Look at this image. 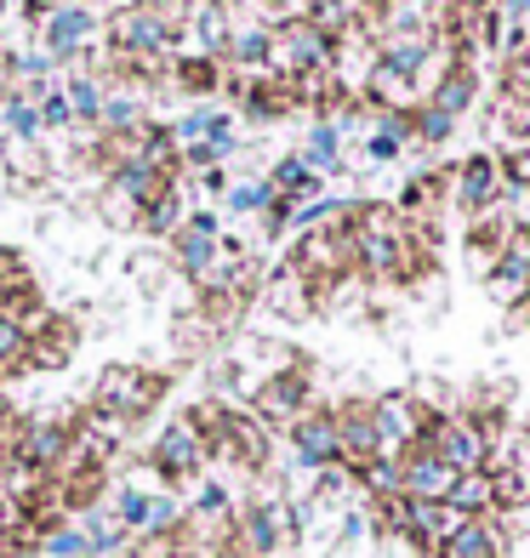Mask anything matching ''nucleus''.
<instances>
[{"mask_svg":"<svg viewBox=\"0 0 530 558\" xmlns=\"http://www.w3.org/2000/svg\"><path fill=\"white\" fill-rule=\"evenodd\" d=\"M302 542V513L286 496H257L234 513V553L240 558H291V547Z\"/></svg>","mask_w":530,"mask_h":558,"instance_id":"nucleus-1","label":"nucleus"},{"mask_svg":"<svg viewBox=\"0 0 530 558\" xmlns=\"http://www.w3.org/2000/svg\"><path fill=\"white\" fill-rule=\"evenodd\" d=\"M183 46V17L155 0H137V7H120L109 17V52L120 58H171Z\"/></svg>","mask_w":530,"mask_h":558,"instance_id":"nucleus-2","label":"nucleus"},{"mask_svg":"<svg viewBox=\"0 0 530 558\" xmlns=\"http://www.w3.org/2000/svg\"><path fill=\"white\" fill-rule=\"evenodd\" d=\"M166 399V376L143 365H109L92 388V411H109L120 422H143Z\"/></svg>","mask_w":530,"mask_h":558,"instance_id":"nucleus-3","label":"nucleus"},{"mask_svg":"<svg viewBox=\"0 0 530 558\" xmlns=\"http://www.w3.org/2000/svg\"><path fill=\"white\" fill-rule=\"evenodd\" d=\"M206 462H212V450H206V439H200V427L189 416L166 422L155 434V445H148V473H155L166 490H183L189 478L206 473Z\"/></svg>","mask_w":530,"mask_h":558,"instance_id":"nucleus-4","label":"nucleus"},{"mask_svg":"<svg viewBox=\"0 0 530 558\" xmlns=\"http://www.w3.org/2000/svg\"><path fill=\"white\" fill-rule=\"evenodd\" d=\"M427 416H434V411H422V399H417V393H376V399H371L376 456H383V462H399L406 450H417Z\"/></svg>","mask_w":530,"mask_h":558,"instance_id":"nucleus-5","label":"nucleus"},{"mask_svg":"<svg viewBox=\"0 0 530 558\" xmlns=\"http://www.w3.org/2000/svg\"><path fill=\"white\" fill-rule=\"evenodd\" d=\"M314 404V376L309 365H280L274 376H263L251 393V416H263L268 427H291L302 411Z\"/></svg>","mask_w":530,"mask_h":558,"instance_id":"nucleus-6","label":"nucleus"},{"mask_svg":"<svg viewBox=\"0 0 530 558\" xmlns=\"http://www.w3.org/2000/svg\"><path fill=\"white\" fill-rule=\"evenodd\" d=\"M286 439H291V462L297 473H325V468H337L342 462V450H337V416L325 411V404H309L291 427H286Z\"/></svg>","mask_w":530,"mask_h":558,"instance_id":"nucleus-7","label":"nucleus"},{"mask_svg":"<svg viewBox=\"0 0 530 558\" xmlns=\"http://www.w3.org/2000/svg\"><path fill=\"white\" fill-rule=\"evenodd\" d=\"M217 257H222V228H217V217H212V211H189L183 228L171 234V268L189 274L194 286H200V279L212 274Z\"/></svg>","mask_w":530,"mask_h":558,"instance_id":"nucleus-8","label":"nucleus"},{"mask_svg":"<svg viewBox=\"0 0 530 558\" xmlns=\"http://www.w3.org/2000/svg\"><path fill=\"white\" fill-rule=\"evenodd\" d=\"M502 189H508V177H502V160L496 155H468L457 166V183H450V199H457V211L479 217V211H491Z\"/></svg>","mask_w":530,"mask_h":558,"instance_id":"nucleus-9","label":"nucleus"},{"mask_svg":"<svg viewBox=\"0 0 530 558\" xmlns=\"http://www.w3.org/2000/svg\"><path fill=\"white\" fill-rule=\"evenodd\" d=\"M69 427L74 422H63V416H23L17 422V445L7 456H17V462H29L40 473H52L63 462V450H69Z\"/></svg>","mask_w":530,"mask_h":558,"instance_id":"nucleus-10","label":"nucleus"},{"mask_svg":"<svg viewBox=\"0 0 530 558\" xmlns=\"http://www.w3.org/2000/svg\"><path fill=\"white\" fill-rule=\"evenodd\" d=\"M332 416H337V450H342V462L348 473H360L365 462H376V422H371V399H342L332 404Z\"/></svg>","mask_w":530,"mask_h":558,"instance_id":"nucleus-11","label":"nucleus"},{"mask_svg":"<svg viewBox=\"0 0 530 558\" xmlns=\"http://www.w3.org/2000/svg\"><path fill=\"white\" fill-rule=\"evenodd\" d=\"M92 35H97V12L81 7V0H69V7H46V17H40V40H46V58H52V63L74 58Z\"/></svg>","mask_w":530,"mask_h":558,"instance_id":"nucleus-12","label":"nucleus"},{"mask_svg":"<svg viewBox=\"0 0 530 558\" xmlns=\"http://www.w3.org/2000/svg\"><path fill=\"white\" fill-rule=\"evenodd\" d=\"M462 530V513L450 501H417V496H406V536L399 542H411L417 553H427L434 558L450 536Z\"/></svg>","mask_w":530,"mask_h":558,"instance_id":"nucleus-13","label":"nucleus"},{"mask_svg":"<svg viewBox=\"0 0 530 558\" xmlns=\"http://www.w3.org/2000/svg\"><path fill=\"white\" fill-rule=\"evenodd\" d=\"M399 490L417 496V501H450L457 490V468L434 450H406L399 456Z\"/></svg>","mask_w":530,"mask_h":558,"instance_id":"nucleus-14","label":"nucleus"},{"mask_svg":"<svg viewBox=\"0 0 530 558\" xmlns=\"http://www.w3.org/2000/svg\"><path fill=\"white\" fill-rule=\"evenodd\" d=\"M502 553H508V524L496 513V519H462V530L434 558H502Z\"/></svg>","mask_w":530,"mask_h":558,"instance_id":"nucleus-15","label":"nucleus"},{"mask_svg":"<svg viewBox=\"0 0 530 558\" xmlns=\"http://www.w3.org/2000/svg\"><path fill=\"white\" fill-rule=\"evenodd\" d=\"M268 52H274V23H234L222 63L234 74H268Z\"/></svg>","mask_w":530,"mask_h":558,"instance_id":"nucleus-16","label":"nucleus"},{"mask_svg":"<svg viewBox=\"0 0 530 558\" xmlns=\"http://www.w3.org/2000/svg\"><path fill=\"white\" fill-rule=\"evenodd\" d=\"M189 29H194V46H200V58H222L229 52V35H234V12L222 7V0H200L194 17H189Z\"/></svg>","mask_w":530,"mask_h":558,"instance_id":"nucleus-17","label":"nucleus"},{"mask_svg":"<svg viewBox=\"0 0 530 558\" xmlns=\"http://www.w3.org/2000/svg\"><path fill=\"white\" fill-rule=\"evenodd\" d=\"M491 137L508 148V155H525V148H530V97H514V92H502V97H496Z\"/></svg>","mask_w":530,"mask_h":558,"instance_id":"nucleus-18","label":"nucleus"},{"mask_svg":"<svg viewBox=\"0 0 530 558\" xmlns=\"http://www.w3.org/2000/svg\"><path fill=\"white\" fill-rule=\"evenodd\" d=\"M439 114H450V120H462L473 104H479V69H473V58H462L457 69L445 74V81L434 86V97H427Z\"/></svg>","mask_w":530,"mask_h":558,"instance_id":"nucleus-19","label":"nucleus"},{"mask_svg":"<svg viewBox=\"0 0 530 558\" xmlns=\"http://www.w3.org/2000/svg\"><path fill=\"white\" fill-rule=\"evenodd\" d=\"M302 166H309L320 183L348 166V160H342V132H337L332 120H314V125H309V137H302Z\"/></svg>","mask_w":530,"mask_h":558,"instance_id":"nucleus-20","label":"nucleus"},{"mask_svg":"<svg viewBox=\"0 0 530 558\" xmlns=\"http://www.w3.org/2000/svg\"><path fill=\"white\" fill-rule=\"evenodd\" d=\"M69 360H74V325L52 314V325L29 337V371H63Z\"/></svg>","mask_w":530,"mask_h":558,"instance_id":"nucleus-21","label":"nucleus"},{"mask_svg":"<svg viewBox=\"0 0 530 558\" xmlns=\"http://www.w3.org/2000/svg\"><path fill=\"white\" fill-rule=\"evenodd\" d=\"M450 507H457L462 519H496V485H491V468H479V473H457Z\"/></svg>","mask_w":530,"mask_h":558,"instance_id":"nucleus-22","label":"nucleus"},{"mask_svg":"<svg viewBox=\"0 0 530 558\" xmlns=\"http://www.w3.org/2000/svg\"><path fill=\"white\" fill-rule=\"evenodd\" d=\"M268 308H280L286 319H302V314H314V286L302 279L291 263L274 274V286H268Z\"/></svg>","mask_w":530,"mask_h":558,"instance_id":"nucleus-23","label":"nucleus"},{"mask_svg":"<svg viewBox=\"0 0 530 558\" xmlns=\"http://www.w3.org/2000/svg\"><path fill=\"white\" fill-rule=\"evenodd\" d=\"M183 189H177V183H166L155 199H148V206H143V217H137V228H143V234H160V240H171L177 234V228H183Z\"/></svg>","mask_w":530,"mask_h":558,"instance_id":"nucleus-24","label":"nucleus"},{"mask_svg":"<svg viewBox=\"0 0 530 558\" xmlns=\"http://www.w3.org/2000/svg\"><path fill=\"white\" fill-rule=\"evenodd\" d=\"M268 189L274 194H286V199H314V194H325L320 189V177L302 166V155H286V160H274V171H268Z\"/></svg>","mask_w":530,"mask_h":558,"instance_id":"nucleus-25","label":"nucleus"},{"mask_svg":"<svg viewBox=\"0 0 530 558\" xmlns=\"http://www.w3.org/2000/svg\"><path fill=\"white\" fill-rule=\"evenodd\" d=\"M81 530H86V542H92V558H115V553H125V542H132V530H125L115 513H104V507H92Z\"/></svg>","mask_w":530,"mask_h":558,"instance_id":"nucleus-26","label":"nucleus"},{"mask_svg":"<svg viewBox=\"0 0 530 558\" xmlns=\"http://www.w3.org/2000/svg\"><path fill=\"white\" fill-rule=\"evenodd\" d=\"M69 109H74V125H97V120H104V104H109V92L104 86H97V74L92 69H81V74H74V81H69Z\"/></svg>","mask_w":530,"mask_h":558,"instance_id":"nucleus-27","label":"nucleus"},{"mask_svg":"<svg viewBox=\"0 0 530 558\" xmlns=\"http://www.w3.org/2000/svg\"><path fill=\"white\" fill-rule=\"evenodd\" d=\"M0 132L17 137V143L40 137V109H35L23 92H7V97H0Z\"/></svg>","mask_w":530,"mask_h":558,"instance_id":"nucleus-28","label":"nucleus"},{"mask_svg":"<svg viewBox=\"0 0 530 558\" xmlns=\"http://www.w3.org/2000/svg\"><path fill=\"white\" fill-rule=\"evenodd\" d=\"M137 160L155 166L160 177H177V171H183V166H177V143H171L166 125H143V132H137Z\"/></svg>","mask_w":530,"mask_h":558,"instance_id":"nucleus-29","label":"nucleus"},{"mask_svg":"<svg viewBox=\"0 0 530 558\" xmlns=\"http://www.w3.org/2000/svg\"><path fill=\"white\" fill-rule=\"evenodd\" d=\"M491 485H496V513H514V507L530 501V473H525V462L491 468Z\"/></svg>","mask_w":530,"mask_h":558,"instance_id":"nucleus-30","label":"nucleus"},{"mask_svg":"<svg viewBox=\"0 0 530 558\" xmlns=\"http://www.w3.org/2000/svg\"><path fill=\"white\" fill-rule=\"evenodd\" d=\"M0 371L17 376V371H29V331H23L17 319L0 314Z\"/></svg>","mask_w":530,"mask_h":558,"instance_id":"nucleus-31","label":"nucleus"},{"mask_svg":"<svg viewBox=\"0 0 530 558\" xmlns=\"http://www.w3.org/2000/svg\"><path fill=\"white\" fill-rule=\"evenodd\" d=\"M40 553L46 558H92V542H86L81 524H58V530H46V536H40Z\"/></svg>","mask_w":530,"mask_h":558,"instance_id":"nucleus-32","label":"nucleus"},{"mask_svg":"<svg viewBox=\"0 0 530 558\" xmlns=\"http://www.w3.org/2000/svg\"><path fill=\"white\" fill-rule=\"evenodd\" d=\"M268 199H274L268 177H263V183H234V189H229V211H234V217H263Z\"/></svg>","mask_w":530,"mask_h":558,"instance_id":"nucleus-33","label":"nucleus"},{"mask_svg":"<svg viewBox=\"0 0 530 558\" xmlns=\"http://www.w3.org/2000/svg\"><path fill=\"white\" fill-rule=\"evenodd\" d=\"M177 86H183V92H217L222 74H217L212 58H183V63H177Z\"/></svg>","mask_w":530,"mask_h":558,"instance_id":"nucleus-34","label":"nucleus"},{"mask_svg":"<svg viewBox=\"0 0 530 558\" xmlns=\"http://www.w3.org/2000/svg\"><path fill=\"white\" fill-rule=\"evenodd\" d=\"M439 206V183L434 177H417V183H406V194H399V217H427Z\"/></svg>","mask_w":530,"mask_h":558,"instance_id":"nucleus-35","label":"nucleus"},{"mask_svg":"<svg viewBox=\"0 0 530 558\" xmlns=\"http://www.w3.org/2000/svg\"><path fill=\"white\" fill-rule=\"evenodd\" d=\"M411 120H417V137H422V143H434V148H439V143H445L450 132H457V120H450V114H439L434 104L411 109Z\"/></svg>","mask_w":530,"mask_h":558,"instance_id":"nucleus-36","label":"nucleus"},{"mask_svg":"<svg viewBox=\"0 0 530 558\" xmlns=\"http://www.w3.org/2000/svg\"><path fill=\"white\" fill-rule=\"evenodd\" d=\"M35 109H40V132H46V125H52V132H69V125H74V109H69V97H63L58 86L46 92Z\"/></svg>","mask_w":530,"mask_h":558,"instance_id":"nucleus-37","label":"nucleus"},{"mask_svg":"<svg viewBox=\"0 0 530 558\" xmlns=\"http://www.w3.org/2000/svg\"><path fill=\"white\" fill-rule=\"evenodd\" d=\"M388 160H399V143L383 132H365V166H388Z\"/></svg>","mask_w":530,"mask_h":558,"instance_id":"nucleus-38","label":"nucleus"},{"mask_svg":"<svg viewBox=\"0 0 530 558\" xmlns=\"http://www.w3.org/2000/svg\"><path fill=\"white\" fill-rule=\"evenodd\" d=\"M200 189H206V194H222V171H200Z\"/></svg>","mask_w":530,"mask_h":558,"instance_id":"nucleus-39","label":"nucleus"},{"mask_svg":"<svg viewBox=\"0 0 530 558\" xmlns=\"http://www.w3.org/2000/svg\"><path fill=\"white\" fill-rule=\"evenodd\" d=\"M274 7H280V12H297V17H302V12L314 7V0H274Z\"/></svg>","mask_w":530,"mask_h":558,"instance_id":"nucleus-40","label":"nucleus"},{"mask_svg":"<svg viewBox=\"0 0 530 558\" xmlns=\"http://www.w3.org/2000/svg\"><path fill=\"white\" fill-rule=\"evenodd\" d=\"M0 69H7V74H12V69H17V58H12V52H7V46H0Z\"/></svg>","mask_w":530,"mask_h":558,"instance_id":"nucleus-41","label":"nucleus"},{"mask_svg":"<svg viewBox=\"0 0 530 558\" xmlns=\"http://www.w3.org/2000/svg\"><path fill=\"white\" fill-rule=\"evenodd\" d=\"M0 490H7V456H0Z\"/></svg>","mask_w":530,"mask_h":558,"instance_id":"nucleus-42","label":"nucleus"},{"mask_svg":"<svg viewBox=\"0 0 530 558\" xmlns=\"http://www.w3.org/2000/svg\"><path fill=\"white\" fill-rule=\"evenodd\" d=\"M7 7H12V0H0V12H7Z\"/></svg>","mask_w":530,"mask_h":558,"instance_id":"nucleus-43","label":"nucleus"},{"mask_svg":"<svg viewBox=\"0 0 530 558\" xmlns=\"http://www.w3.org/2000/svg\"><path fill=\"white\" fill-rule=\"evenodd\" d=\"M52 7H69V0H52Z\"/></svg>","mask_w":530,"mask_h":558,"instance_id":"nucleus-44","label":"nucleus"},{"mask_svg":"<svg viewBox=\"0 0 530 558\" xmlns=\"http://www.w3.org/2000/svg\"><path fill=\"white\" fill-rule=\"evenodd\" d=\"M0 383H7V371H0Z\"/></svg>","mask_w":530,"mask_h":558,"instance_id":"nucleus-45","label":"nucleus"},{"mask_svg":"<svg viewBox=\"0 0 530 558\" xmlns=\"http://www.w3.org/2000/svg\"><path fill=\"white\" fill-rule=\"evenodd\" d=\"M115 558H125V553H115Z\"/></svg>","mask_w":530,"mask_h":558,"instance_id":"nucleus-46","label":"nucleus"},{"mask_svg":"<svg viewBox=\"0 0 530 558\" xmlns=\"http://www.w3.org/2000/svg\"><path fill=\"white\" fill-rule=\"evenodd\" d=\"M525 155H530V148H525Z\"/></svg>","mask_w":530,"mask_h":558,"instance_id":"nucleus-47","label":"nucleus"}]
</instances>
